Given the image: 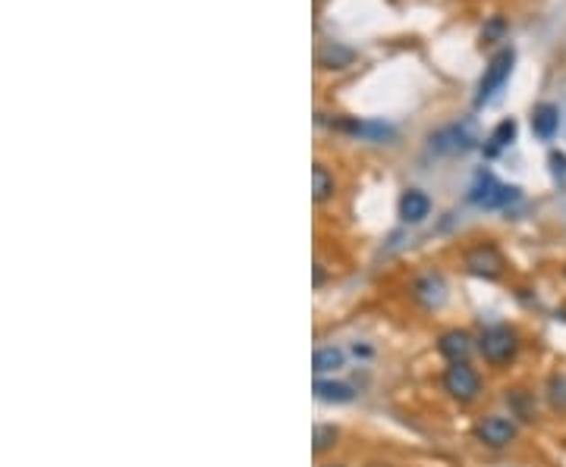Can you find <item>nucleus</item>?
Wrapping results in <instances>:
<instances>
[{
	"label": "nucleus",
	"instance_id": "1",
	"mask_svg": "<svg viewBox=\"0 0 566 467\" xmlns=\"http://www.w3.org/2000/svg\"><path fill=\"white\" fill-rule=\"evenodd\" d=\"M513 63H517V50H513V48H504V50H498V54L491 57V63H488L485 73H481V79H479V92H475V110L488 107L500 92H504L507 79H510V73H513Z\"/></svg>",
	"mask_w": 566,
	"mask_h": 467
},
{
	"label": "nucleus",
	"instance_id": "2",
	"mask_svg": "<svg viewBox=\"0 0 566 467\" xmlns=\"http://www.w3.org/2000/svg\"><path fill=\"white\" fill-rule=\"evenodd\" d=\"M519 198H523V189H519V185L498 182L491 172H481V176L475 179L472 189H469V201L479 204V207H485V210L507 207V204L519 201Z\"/></svg>",
	"mask_w": 566,
	"mask_h": 467
},
{
	"label": "nucleus",
	"instance_id": "3",
	"mask_svg": "<svg viewBox=\"0 0 566 467\" xmlns=\"http://www.w3.org/2000/svg\"><path fill=\"white\" fill-rule=\"evenodd\" d=\"M479 351L485 355L488 364H507L517 357L519 351V336L517 330H510L507 323H494L488 326L479 336Z\"/></svg>",
	"mask_w": 566,
	"mask_h": 467
},
{
	"label": "nucleus",
	"instance_id": "4",
	"mask_svg": "<svg viewBox=\"0 0 566 467\" xmlns=\"http://www.w3.org/2000/svg\"><path fill=\"white\" fill-rule=\"evenodd\" d=\"M444 389H447L456 401H475L479 399V392H481L479 370H475L469 361L450 364V367L444 370Z\"/></svg>",
	"mask_w": 566,
	"mask_h": 467
},
{
	"label": "nucleus",
	"instance_id": "5",
	"mask_svg": "<svg viewBox=\"0 0 566 467\" xmlns=\"http://www.w3.org/2000/svg\"><path fill=\"white\" fill-rule=\"evenodd\" d=\"M463 264H466V270L472 273V277L498 279L500 273H504V254H500L498 245H491V242H481V245L469 248Z\"/></svg>",
	"mask_w": 566,
	"mask_h": 467
},
{
	"label": "nucleus",
	"instance_id": "6",
	"mask_svg": "<svg viewBox=\"0 0 566 467\" xmlns=\"http://www.w3.org/2000/svg\"><path fill=\"white\" fill-rule=\"evenodd\" d=\"M428 142L431 151H437V154H466L469 148H475V132L469 123H450L437 129Z\"/></svg>",
	"mask_w": 566,
	"mask_h": 467
},
{
	"label": "nucleus",
	"instance_id": "7",
	"mask_svg": "<svg viewBox=\"0 0 566 467\" xmlns=\"http://www.w3.org/2000/svg\"><path fill=\"white\" fill-rule=\"evenodd\" d=\"M517 424L510 418H504V414H488V418H481L475 424V439L481 445H488V449H504V445H510L517 439Z\"/></svg>",
	"mask_w": 566,
	"mask_h": 467
},
{
	"label": "nucleus",
	"instance_id": "8",
	"mask_svg": "<svg viewBox=\"0 0 566 467\" xmlns=\"http://www.w3.org/2000/svg\"><path fill=\"white\" fill-rule=\"evenodd\" d=\"M412 298L428 311L441 308V304L447 302V283H444L441 273H422V277L412 283Z\"/></svg>",
	"mask_w": 566,
	"mask_h": 467
},
{
	"label": "nucleus",
	"instance_id": "9",
	"mask_svg": "<svg viewBox=\"0 0 566 467\" xmlns=\"http://www.w3.org/2000/svg\"><path fill=\"white\" fill-rule=\"evenodd\" d=\"M337 129L349 132L355 138H365V142H391L397 136V129L384 119H340Z\"/></svg>",
	"mask_w": 566,
	"mask_h": 467
},
{
	"label": "nucleus",
	"instance_id": "10",
	"mask_svg": "<svg viewBox=\"0 0 566 467\" xmlns=\"http://www.w3.org/2000/svg\"><path fill=\"white\" fill-rule=\"evenodd\" d=\"M428 214H431V198L422 189L403 191V198H400V220L416 226V223L428 220Z\"/></svg>",
	"mask_w": 566,
	"mask_h": 467
},
{
	"label": "nucleus",
	"instance_id": "11",
	"mask_svg": "<svg viewBox=\"0 0 566 467\" xmlns=\"http://www.w3.org/2000/svg\"><path fill=\"white\" fill-rule=\"evenodd\" d=\"M437 351L447 357L450 364H460L472 355V336L466 330H447L437 339Z\"/></svg>",
	"mask_w": 566,
	"mask_h": 467
},
{
	"label": "nucleus",
	"instance_id": "12",
	"mask_svg": "<svg viewBox=\"0 0 566 467\" xmlns=\"http://www.w3.org/2000/svg\"><path fill=\"white\" fill-rule=\"evenodd\" d=\"M561 129V107L557 104H538L532 110V132H535L542 142H551Z\"/></svg>",
	"mask_w": 566,
	"mask_h": 467
},
{
	"label": "nucleus",
	"instance_id": "13",
	"mask_svg": "<svg viewBox=\"0 0 566 467\" xmlns=\"http://www.w3.org/2000/svg\"><path fill=\"white\" fill-rule=\"evenodd\" d=\"M315 399L330 401V405H346V401L355 399V392H353V386H346V383L321 380V376H318L315 380Z\"/></svg>",
	"mask_w": 566,
	"mask_h": 467
},
{
	"label": "nucleus",
	"instance_id": "14",
	"mask_svg": "<svg viewBox=\"0 0 566 467\" xmlns=\"http://www.w3.org/2000/svg\"><path fill=\"white\" fill-rule=\"evenodd\" d=\"M343 367V351L334 348V345H328V348H318L315 355H311V370H315L318 376L321 374H334V370Z\"/></svg>",
	"mask_w": 566,
	"mask_h": 467
},
{
	"label": "nucleus",
	"instance_id": "15",
	"mask_svg": "<svg viewBox=\"0 0 566 467\" xmlns=\"http://www.w3.org/2000/svg\"><path fill=\"white\" fill-rule=\"evenodd\" d=\"M517 138V119H504V123H498V129L491 132V138H488V148H485V154L488 157H494V154H500V151L507 148V145Z\"/></svg>",
	"mask_w": 566,
	"mask_h": 467
},
{
	"label": "nucleus",
	"instance_id": "16",
	"mask_svg": "<svg viewBox=\"0 0 566 467\" xmlns=\"http://www.w3.org/2000/svg\"><path fill=\"white\" fill-rule=\"evenodd\" d=\"M330 195H334V176H330L321 163H315L311 166V198L321 204V201H328Z\"/></svg>",
	"mask_w": 566,
	"mask_h": 467
},
{
	"label": "nucleus",
	"instance_id": "17",
	"mask_svg": "<svg viewBox=\"0 0 566 467\" xmlns=\"http://www.w3.org/2000/svg\"><path fill=\"white\" fill-rule=\"evenodd\" d=\"M353 63V50L343 48V44H328V48L321 50V66L328 69H343Z\"/></svg>",
	"mask_w": 566,
	"mask_h": 467
},
{
	"label": "nucleus",
	"instance_id": "18",
	"mask_svg": "<svg viewBox=\"0 0 566 467\" xmlns=\"http://www.w3.org/2000/svg\"><path fill=\"white\" fill-rule=\"evenodd\" d=\"M548 401L557 411H566V374H554L548 380Z\"/></svg>",
	"mask_w": 566,
	"mask_h": 467
},
{
	"label": "nucleus",
	"instance_id": "19",
	"mask_svg": "<svg viewBox=\"0 0 566 467\" xmlns=\"http://www.w3.org/2000/svg\"><path fill=\"white\" fill-rule=\"evenodd\" d=\"M334 443H337V427L315 424V436H311V452H315V455H321V452L330 449Z\"/></svg>",
	"mask_w": 566,
	"mask_h": 467
},
{
	"label": "nucleus",
	"instance_id": "20",
	"mask_svg": "<svg viewBox=\"0 0 566 467\" xmlns=\"http://www.w3.org/2000/svg\"><path fill=\"white\" fill-rule=\"evenodd\" d=\"M551 170H554V176H566V154H551Z\"/></svg>",
	"mask_w": 566,
	"mask_h": 467
},
{
	"label": "nucleus",
	"instance_id": "21",
	"mask_svg": "<svg viewBox=\"0 0 566 467\" xmlns=\"http://www.w3.org/2000/svg\"><path fill=\"white\" fill-rule=\"evenodd\" d=\"M507 29V22H504V19H494V22L491 25H488V29H485V35L488 38H491V35H500V31H504Z\"/></svg>",
	"mask_w": 566,
	"mask_h": 467
},
{
	"label": "nucleus",
	"instance_id": "22",
	"mask_svg": "<svg viewBox=\"0 0 566 467\" xmlns=\"http://www.w3.org/2000/svg\"><path fill=\"white\" fill-rule=\"evenodd\" d=\"M324 283V270H321V264H315V286H321Z\"/></svg>",
	"mask_w": 566,
	"mask_h": 467
},
{
	"label": "nucleus",
	"instance_id": "23",
	"mask_svg": "<svg viewBox=\"0 0 566 467\" xmlns=\"http://www.w3.org/2000/svg\"><path fill=\"white\" fill-rule=\"evenodd\" d=\"M330 467H340V464H330Z\"/></svg>",
	"mask_w": 566,
	"mask_h": 467
}]
</instances>
